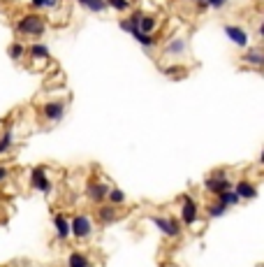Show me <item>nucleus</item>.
Listing matches in <instances>:
<instances>
[{
    "instance_id": "obj_1",
    "label": "nucleus",
    "mask_w": 264,
    "mask_h": 267,
    "mask_svg": "<svg viewBox=\"0 0 264 267\" xmlns=\"http://www.w3.org/2000/svg\"><path fill=\"white\" fill-rule=\"evenodd\" d=\"M95 232V221L88 212H79L70 218V239L77 242H88Z\"/></svg>"
},
{
    "instance_id": "obj_2",
    "label": "nucleus",
    "mask_w": 264,
    "mask_h": 267,
    "mask_svg": "<svg viewBox=\"0 0 264 267\" xmlns=\"http://www.w3.org/2000/svg\"><path fill=\"white\" fill-rule=\"evenodd\" d=\"M14 31L23 37H42L46 33V21L40 14H23L14 24Z\"/></svg>"
},
{
    "instance_id": "obj_3",
    "label": "nucleus",
    "mask_w": 264,
    "mask_h": 267,
    "mask_svg": "<svg viewBox=\"0 0 264 267\" xmlns=\"http://www.w3.org/2000/svg\"><path fill=\"white\" fill-rule=\"evenodd\" d=\"M149 218H151V223H153L164 237H167V239H179V237L183 235V226H181L179 218L162 216V214H153V216H149Z\"/></svg>"
},
{
    "instance_id": "obj_4",
    "label": "nucleus",
    "mask_w": 264,
    "mask_h": 267,
    "mask_svg": "<svg viewBox=\"0 0 264 267\" xmlns=\"http://www.w3.org/2000/svg\"><path fill=\"white\" fill-rule=\"evenodd\" d=\"M204 191H209L213 197H218L220 193L232 191V179H229L223 170H218V172H213V174H209L204 179Z\"/></svg>"
},
{
    "instance_id": "obj_5",
    "label": "nucleus",
    "mask_w": 264,
    "mask_h": 267,
    "mask_svg": "<svg viewBox=\"0 0 264 267\" xmlns=\"http://www.w3.org/2000/svg\"><path fill=\"white\" fill-rule=\"evenodd\" d=\"M28 184L30 188L35 193H42V195H46V193H51V188H54V184H51L49 179V172H46V167L37 165L30 170V176H28Z\"/></svg>"
},
{
    "instance_id": "obj_6",
    "label": "nucleus",
    "mask_w": 264,
    "mask_h": 267,
    "mask_svg": "<svg viewBox=\"0 0 264 267\" xmlns=\"http://www.w3.org/2000/svg\"><path fill=\"white\" fill-rule=\"evenodd\" d=\"M181 226H195L200 221V207L193 195H181V212H179Z\"/></svg>"
},
{
    "instance_id": "obj_7",
    "label": "nucleus",
    "mask_w": 264,
    "mask_h": 267,
    "mask_svg": "<svg viewBox=\"0 0 264 267\" xmlns=\"http://www.w3.org/2000/svg\"><path fill=\"white\" fill-rule=\"evenodd\" d=\"M111 186H107L105 182H98V179H90L88 184H86V197H88L93 205H102V202H107V193H109Z\"/></svg>"
},
{
    "instance_id": "obj_8",
    "label": "nucleus",
    "mask_w": 264,
    "mask_h": 267,
    "mask_svg": "<svg viewBox=\"0 0 264 267\" xmlns=\"http://www.w3.org/2000/svg\"><path fill=\"white\" fill-rule=\"evenodd\" d=\"M51 226H54V232H56V239H58V242H67V239H70V218H67V214L56 212L54 216H51Z\"/></svg>"
},
{
    "instance_id": "obj_9",
    "label": "nucleus",
    "mask_w": 264,
    "mask_h": 267,
    "mask_svg": "<svg viewBox=\"0 0 264 267\" xmlns=\"http://www.w3.org/2000/svg\"><path fill=\"white\" fill-rule=\"evenodd\" d=\"M65 100H49L44 102V107H42V116H44L49 123H58L63 121V116H65Z\"/></svg>"
},
{
    "instance_id": "obj_10",
    "label": "nucleus",
    "mask_w": 264,
    "mask_h": 267,
    "mask_svg": "<svg viewBox=\"0 0 264 267\" xmlns=\"http://www.w3.org/2000/svg\"><path fill=\"white\" fill-rule=\"evenodd\" d=\"M225 31V35H227V40H232L236 47H241V49H246L248 47V42H250V35H248V31H246L244 26H234V24H227L223 28Z\"/></svg>"
},
{
    "instance_id": "obj_11",
    "label": "nucleus",
    "mask_w": 264,
    "mask_h": 267,
    "mask_svg": "<svg viewBox=\"0 0 264 267\" xmlns=\"http://www.w3.org/2000/svg\"><path fill=\"white\" fill-rule=\"evenodd\" d=\"M232 191L239 195V200H255L257 197V186L250 179H239L236 184H232Z\"/></svg>"
},
{
    "instance_id": "obj_12",
    "label": "nucleus",
    "mask_w": 264,
    "mask_h": 267,
    "mask_svg": "<svg viewBox=\"0 0 264 267\" xmlns=\"http://www.w3.org/2000/svg\"><path fill=\"white\" fill-rule=\"evenodd\" d=\"M95 216H98V223H102V226H111V223H116V218H118V207L102 202V205H98Z\"/></svg>"
},
{
    "instance_id": "obj_13",
    "label": "nucleus",
    "mask_w": 264,
    "mask_h": 267,
    "mask_svg": "<svg viewBox=\"0 0 264 267\" xmlns=\"http://www.w3.org/2000/svg\"><path fill=\"white\" fill-rule=\"evenodd\" d=\"M185 51H188V40L185 37H174V40L164 44V56L167 58H181V56H185Z\"/></svg>"
},
{
    "instance_id": "obj_14",
    "label": "nucleus",
    "mask_w": 264,
    "mask_h": 267,
    "mask_svg": "<svg viewBox=\"0 0 264 267\" xmlns=\"http://www.w3.org/2000/svg\"><path fill=\"white\" fill-rule=\"evenodd\" d=\"M241 61L248 63V65H253V68H262L264 54H262V49H259V47H248V49L244 51V56H241Z\"/></svg>"
},
{
    "instance_id": "obj_15",
    "label": "nucleus",
    "mask_w": 264,
    "mask_h": 267,
    "mask_svg": "<svg viewBox=\"0 0 264 267\" xmlns=\"http://www.w3.org/2000/svg\"><path fill=\"white\" fill-rule=\"evenodd\" d=\"M26 54H28L30 58H35V61H46V58H49V47H46L44 42H35V44L26 47Z\"/></svg>"
},
{
    "instance_id": "obj_16",
    "label": "nucleus",
    "mask_w": 264,
    "mask_h": 267,
    "mask_svg": "<svg viewBox=\"0 0 264 267\" xmlns=\"http://www.w3.org/2000/svg\"><path fill=\"white\" fill-rule=\"evenodd\" d=\"M65 267H90V258L84 251H70L67 256V265Z\"/></svg>"
},
{
    "instance_id": "obj_17",
    "label": "nucleus",
    "mask_w": 264,
    "mask_h": 267,
    "mask_svg": "<svg viewBox=\"0 0 264 267\" xmlns=\"http://www.w3.org/2000/svg\"><path fill=\"white\" fill-rule=\"evenodd\" d=\"M227 212H229L227 207H225L223 202H218L215 197L209 202V205H206V216H209V218H223V216H227Z\"/></svg>"
},
{
    "instance_id": "obj_18",
    "label": "nucleus",
    "mask_w": 264,
    "mask_h": 267,
    "mask_svg": "<svg viewBox=\"0 0 264 267\" xmlns=\"http://www.w3.org/2000/svg\"><path fill=\"white\" fill-rule=\"evenodd\" d=\"M125 202H128V195H125V191H121V188H109V193H107V205H114V207H123Z\"/></svg>"
},
{
    "instance_id": "obj_19",
    "label": "nucleus",
    "mask_w": 264,
    "mask_h": 267,
    "mask_svg": "<svg viewBox=\"0 0 264 267\" xmlns=\"http://www.w3.org/2000/svg\"><path fill=\"white\" fill-rule=\"evenodd\" d=\"M12 146H14V132H12V128H7L0 135V156H7L12 151Z\"/></svg>"
},
{
    "instance_id": "obj_20",
    "label": "nucleus",
    "mask_w": 264,
    "mask_h": 267,
    "mask_svg": "<svg viewBox=\"0 0 264 267\" xmlns=\"http://www.w3.org/2000/svg\"><path fill=\"white\" fill-rule=\"evenodd\" d=\"M158 28V19L155 16H141L139 21V33H144V35H153V31Z\"/></svg>"
},
{
    "instance_id": "obj_21",
    "label": "nucleus",
    "mask_w": 264,
    "mask_h": 267,
    "mask_svg": "<svg viewBox=\"0 0 264 267\" xmlns=\"http://www.w3.org/2000/svg\"><path fill=\"white\" fill-rule=\"evenodd\" d=\"M215 200L223 202V205L227 207V209H229V207H236V205L241 202V200H239V195H236L234 191H225V193H220V195L215 197Z\"/></svg>"
},
{
    "instance_id": "obj_22",
    "label": "nucleus",
    "mask_w": 264,
    "mask_h": 267,
    "mask_svg": "<svg viewBox=\"0 0 264 267\" xmlns=\"http://www.w3.org/2000/svg\"><path fill=\"white\" fill-rule=\"evenodd\" d=\"M75 3L84 5L86 10H90V12H107V3H105V0H75Z\"/></svg>"
},
{
    "instance_id": "obj_23",
    "label": "nucleus",
    "mask_w": 264,
    "mask_h": 267,
    "mask_svg": "<svg viewBox=\"0 0 264 267\" xmlns=\"http://www.w3.org/2000/svg\"><path fill=\"white\" fill-rule=\"evenodd\" d=\"M7 54H10L12 61H21V58L26 56V47L21 44V42H12L10 49H7Z\"/></svg>"
},
{
    "instance_id": "obj_24",
    "label": "nucleus",
    "mask_w": 264,
    "mask_h": 267,
    "mask_svg": "<svg viewBox=\"0 0 264 267\" xmlns=\"http://www.w3.org/2000/svg\"><path fill=\"white\" fill-rule=\"evenodd\" d=\"M130 35L135 37V40L139 42V44L144 47V49H151V47L155 44V37H153V35H144V33H139V31H135V33H130Z\"/></svg>"
},
{
    "instance_id": "obj_25",
    "label": "nucleus",
    "mask_w": 264,
    "mask_h": 267,
    "mask_svg": "<svg viewBox=\"0 0 264 267\" xmlns=\"http://www.w3.org/2000/svg\"><path fill=\"white\" fill-rule=\"evenodd\" d=\"M107 3V10H116V12H125L130 7L128 0H105Z\"/></svg>"
},
{
    "instance_id": "obj_26",
    "label": "nucleus",
    "mask_w": 264,
    "mask_h": 267,
    "mask_svg": "<svg viewBox=\"0 0 264 267\" xmlns=\"http://www.w3.org/2000/svg\"><path fill=\"white\" fill-rule=\"evenodd\" d=\"M56 3L58 0H30V5L35 10H51V7H56Z\"/></svg>"
},
{
    "instance_id": "obj_27",
    "label": "nucleus",
    "mask_w": 264,
    "mask_h": 267,
    "mask_svg": "<svg viewBox=\"0 0 264 267\" xmlns=\"http://www.w3.org/2000/svg\"><path fill=\"white\" fill-rule=\"evenodd\" d=\"M7 176H10V167H0V184L5 182Z\"/></svg>"
},
{
    "instance_id": "obj_28",
    "label": "nucleus",
    "mask_w": 264,
    "mask_h": 267,
    "mask_svg": "<svg viewBox=\"0 0 264 267\" xmlns=\"http://www.w3.org/2000/svg\"><path fill=\"white\" fill-rule=\"evenodd\" d=\"M225 3H227V0H211V7H213V10H220V7H225Z\"/></svg>"
},
{
    "instance_id": "obj_29",
    "label": "nucleus",
    "mask_w": 264,
    "mask_h": 267,
    "mask_svg": "<svg viewBox=\"0 0 264 267\" xmlns=\"http://www.w3.org/2000/svg\"><path fill=\"white\" fill-rule=\"evenodd\" d=\"M197 7H200V10H206V7H211V0H197Z\"/></svg>"
},
{
    "instance_id": "obj_30",
    "label": "nucleus",
    "mask_w": 264,
    "mask_h": 267,
    "mask_svg": "<svg viewBox=\"0 0 264 267\" xmlns=\"http://www.w3.org/2000/svg\"><path fill=\"white\" fill-rule=\"evenodd\" d=\"M90 267H95V265H90Z\"/></svg>"
}]
</instances>
